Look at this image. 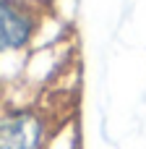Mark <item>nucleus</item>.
Masks as SVG:
<instances>
[{
	"label": "nucleus",
	"mask_w": 146,
	"mask_h": 149,
	"mask_svg": "<svg viewBox=\"0 0 146 149\" xmlns=\"http://www.w3.org/2000/svg\"><path fill=\"white\" fill-rule=\"evenodd\" d=\"M42 26V13L29 0H0V55L26 50Z\"/></svg>",
	"instance_id": "f03ea898"
},
{
	"label": "nucleus",
	"mask_w": 146,
	"mask_h": 149,
	"mask_svg": "<svg viewBox=\"0 0 146 149\" xmlns=\"http://www.w3.org/2000/svg\"><path fill=\"white\" fill-rule=\"evenodd\" d=\"M55 128V113L42 105L0 110V149H47Z\"/></svg>",
	"instance_id": "f257e3e1"
}]
</instances>
